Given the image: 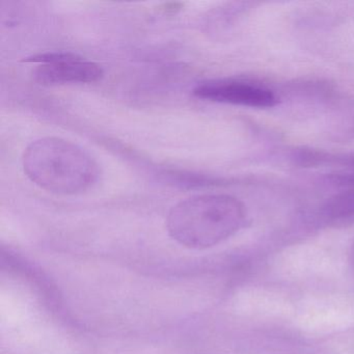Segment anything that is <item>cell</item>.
Segmentation results:
<instances>
[{
  "mask_svg": "<svg viewBox=\"0 0 354 354\" xmlns=\"http://www.w3.org/2000/svg\"><path fill=\"white\" fill-rule=\"evenodd\" d=\"M245 207L227 194H203L181 201L167 215V227L174 240L194 250L212 248L243 229Z\"/></svg>",
  "mask_w": 354,
  "mask_h": 354,
  "instance_id": "6da1fadb",
  "label": "cell"
},
{
  "mask_svg": "<svg viewBox=\"0 0 354 354\" xmlns=\"http://www.w3.org/2000/svg\"><path fill=\"white\" fill-rule=\"evenodd\" d=\"M24 169L30 181L51 194L74 196L90 189L99 178L93 157L69 140L44 138L24 152Z\"/></svg>",
  "mask_w": 354,
  "mask_h": 354,
  "instance_id": "7a4b0ae2",
  "label": "cell"
},
{
  "mask_svg": "<svg viewBox=\"0 0 354 354\" xmlns=\"http://www.w3.org/2000/svg\"><path fill=\"white\" fill-rule=\"evenodd\" d=\"M26 63L36 65L34 78L44 86L93 84L102 78L98 64L70 53H48L28 57Z\"/></svg>",
  "mask_w": 354,
  "mask_h": 354,
  "instance_id": "3957f363",
  "label": "cell"
},
{
  "mask_svg": "<svg viewBox=\"0 0 354 354\" xmlns=\"http://www.w3.org/2000/svg\"><path fill=\"white\" fill-rule=\"evenodd\" d=\"M194 95L203 100L250 109H270L279 102L274 93L269 88L241 80H219L202 82L194 88Z\"/></svg>",
  "mask_w": 354,
  "mask_h": 354,
  "instance_id": "277c9868",
  "label": "cell"
},
{
  "mask_svg": "<svg viewBox=\"0 0 354 354\" xmlns=\"http://www.w3.org/2000/svg\"><path fill=\"white\" fill-rule=\"evenodd\" d=\"M324 213L333 221L354 218V189L331 198L324 208Z\"/></svg>",
  "mask_w": 354,
  "mask_h": 354,
  "instance_id": "5b68a950",
  "label": "cell"
},
{
  "mask_svg": "<svg viewBox=\"0 0 354 354\" xmlns=\"http://www.w3.org/2000/svg\"><path fill=\"white\" fill-rule=\"evenodd\" d=\"M350 263H351L352 269L354 270V245L352 246L351 254H350Z\"/></svg>",
  "mask_w": 354,
  "mask_h": 354,
  "instance_id": "8992f818",
  "label": "cell"
}]
</instances>
